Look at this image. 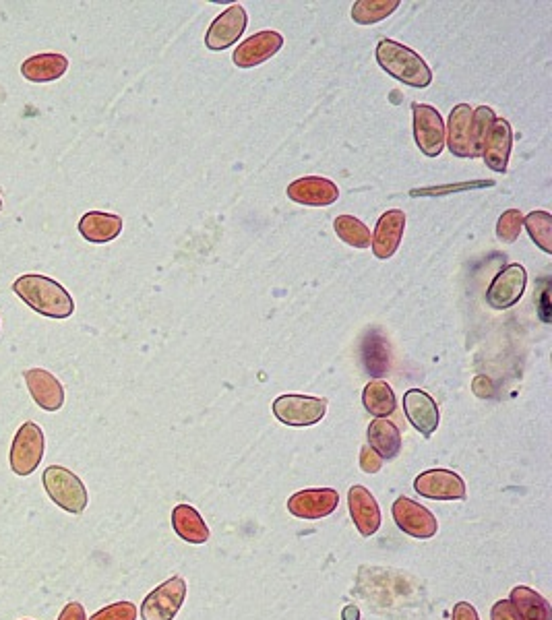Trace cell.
Masks as SVG:
<instances>
[{
  "instance_id": "cell-1",
  "label": "cell",
  "mask_w": 552,
  "mask_h": 620,
  "mask_svg": "<svg viewBox=\"0 0 552 620\" xmlns=\"http://www.w3.org/2000/svg\"><path fill=\"white\" fill-rule=\"evenodd\" d=\"M13 292L42 317L69 319L75 313V302L71 294L46 275L25 273L17 277Z\"/></svg>"
},
{
  "instance_id": "cell-2",
  "label": "cell",
  "mask_w": 552,
  "mask_h": 620,
  "mask_svg": "<svg viewBox=\"0 0 552 620\" xmlns=\"http://www.w3.org/2000/svg\"><path fill=\"white\" fill-rule=\"evenodd\" d=\"M375 54L379 67L404 85L424 89L433 83V73L428 69L424 58H420V54H416L404 44L385 38L377 44Z\"/></svg>"
},
{
  "instance_id": "cell-3",
  "label": "cell",
  "mask_w": 552,
  "mask_h": 620,
  "mask_svg": "<svg viewBox=\"0 0 552 620\" xmlns=\"http://www.w3.org/2000/svg\"><path fill=\"white\" fill-rule=\"evenodd\" d=\"M44 488L54 505H58L63 511L79 515L87 509L89 496L85 484L63 465H50L42 476Z\"/></svg>"
},
{
  "instance_id": "cell-4",
  "label": "cell",
  "mask_w": 552,
  "mask_h": 620,
  "mask_svg": "<svg viewBox=\"0 0 552 620\" xmlns=\"http://www.w3.org/2000/svg\"><path fill=\"white\" fill-rule=\"evenodd\" d=\"M273 416L286 426H315L327 414V399L311 395H282L273 401Z\"/></svg>"
},
{
  "instance_id": "cell-5",
  "label": "cell",
  "mask_w": 552,
  "mask_h": 620,
  "mask_svg": "<svg viewBox=\"0 0 552 620\" xmlns=\"http://www.w3.org/2000/svg\"><path fill=\"white\" fill-rule=\"evenodd\" d=\"M445 141L455 158H478L480 145L474 129V108L470 104H457L451 110L449 124L445 127Z\"/></svg>"
},
{
  "instance_id": "cell-6",
  "label": "cell",
  "mask_w": 552,
  "mask_h": 620,
  "mask_svg": "<svg viewBox=\"0 0 552 620\" xmlns=\"http://www.w3.org/2000/svg\"><path fill=\"white\" fill-rule=\"evenodd\" d=\"M44 432L36 422H25L11 445V470L17 476H29L44 459Z\"/></svg>"
},
{
  "instance_id": "cell-7",
  "label": "cell",
  "mask_w": 552,
  "mask_h": 620,
  "mask_svg": "<svg viewBox=\"0 0 552 620\" xmlns=\"http://www.w3.org/2000/svg\"><path fill=\"white\" fill-rule=\"evenodd\" d=\"M187 598V581L182 577H172L143 600L141 618L143 620H174L178 610Z\"/></svg>"
},
{
  "instance_id": "cell-8",
  "label": "cell",
  "mask_w": 552,
  "mask_h": 620,
  "mask_svg": "<svg viewBox=\"0 0 552 620\" xmlns=\"http://www.w3.org/2000/svg\"><path fill=\"white\" fill-rule=\"evenodd\" d=\"M414 139L426 158H439L445 147V122L437 108L428 104H412Z\"/></svg>"
},
{
  "instance_id": "cell-9",
  "label": "cell",
  "mask_w": 552,
  "mask_h": 620,
  "mask_svg": "<svg viewBox=\"0 0 552 620\" xmlns=\"http://www.w3.org/2000/svg\"><path fill=\"white\" fill-rule=\"evenodd\" d=\"M391 513H393L397 527H400V530L408 534L410 538L428 540V538L437 536L439 532L437 517L426 507L408 499V496H400V499L393 503Z\"/></svg>"
},
{
  "instance_id": "cell-10",
  "label": "cell",
  "mask_w": 552,
  "mask_h": 620,
  "mask_svg": "<svg viewBox=\"0 0 552 620\" xmlns=\"http://www.w3.org/2000/svg\"><path fill=\"white\" fill-rule=\"evenodd\" d=\"M526 284H528V273L524 265H519V263L507 265L505 269L497 273L493 284H490L486 292L488 306H493L495 310H507L515 306L521 300V296H524Z\"/></svg>"
},
{
  "instance_id": "cell-11",
  "label": "cell",
  "mask_w": 552,
  "mask_h": 620,
  "mask_svg": "<svg viewBox=\"0 0 552 620\" xmlns=\"http://www.w3.org/2000/svg\"><path fill=\"white\" fill-rule=\"evenodd\" d=\"M337 505H340V494H337L335 488L300 490L288 499V511L304 521H319L329 517Z\"/></svg>"
},
{
  "instance_id": "cell-12",
  "label": "cell",
  "mask_w": 552,
  "mask_h": 620,
  "mask_svg": "<svg viewBox=\"0 0 552 620\" xmlns=\"http://www.w3.org/2000/svg\"><path fill=\"white\" fill-rule=\"evenodd\" d=\"M414 490L431 501L466 499V482L451 470H426L414 480Z\"/></svg>"
},
{
  "instance_id": "cell-13",
  "label": "cell",
  "mask_w": 552,
  "mask_h": 620,
  "mask_svg": "<svg viewBox=\"0 0 552 620\" xmlns=\"http://www.w3.org/2000/svg\"><path fill=\"white\" fill-rule=\"evenodd\" d=\"M244 29H247V11H244L242 5H232L209 25L205 46L213 52L226 50L242 38Z\"/></svg>"
},
{
  "instance_id": "cell-14",
  "label": "cell",
  "mask_w": 552,
  "mask_h": 620,
  "mask_svg": "<svg viewBox=\"0 0 552 620\" xmlns=\"http://www.w3.org/2000/svg\"><path fill=\"white\" fill-rule=\"evenodd\" d=\"M284 46V38L278 31H259V34L247 38L238 44V48L232 54L234 65L238 69H253L263 65L271 56L278 54Z\"/></svg>"
},
{
  "instance_id": "cell-15",
  "label": "cell",
  "mask_w": 552,
  "mask_h": 620,
  "mask_svg": "<svg viewBox=\"0 0 552 620\" xmlns=\"http://www.w3.org/2000/svg\"><path fill=\"white\" fill-rule=\"evenodd\" d=\"M288 199L304 207H329L340 199V189L329 178L306 176L288 184Z\"/></svg>"
},
{
  "instance_id": "cell-16",
  "label": "cell",
  "mask_w": 552,
  "mask_h": 620,
  "mask_svg": "<svg viewBox=\"0 0 552 620\" xmlns=\"http://www.w3.org/2000/svg\"><path fill=\"white\" fill-rule=\"evenodd\" d=\"M23 377L36 406L46 412H58L65 406V389L52 372L44 368H29L23 372Z\"/></svg>"
},
{
  "instance_id": "cell-17",
  "label": "cell",
  "mask_w": 552,
  "mask_h": 620,
  "mask_svg": "<svg viewBox=\"0 0 552 620\" xmlns=\"http://www.w3.org/2000/svg\"><path fill=\"white\" fill-rule=\"evenodd\" d=\"M404 412L408 422L422 434L424 439L431 437V434L439 428L441 414L437 401L424 393L422 389H410L404 395Z\"/></svg>"
},
{
  "instance_id": "cell-18",
  "label": "cell",
  "mask_w": 552,
  "mask_h": 620,
  "mask_svg": "<svg viewBox=\"0 0 552 620\" xmlns=\"http://www.w3.org/2000/svg\"><path fill=\"white\" fill-rule=\"evenodd\" d=\"M348 507L352 521L360 536L371 538L379 532L381 527V509L377 505V499L371 494V490L356 484L348 492Z\"/></svg>"
},
{
  "instance_id": "cell-19",
  "label": "cell",
  "mask_w": 552,
  "mask_h": 620,
  "mask_svg": "<svg viewBox=\"0 0 552 620\" xmlns=\"http://www.w3.org/2000/svg\"><path fill=\"white\" fill-rule=\"evenodd\" d=\"M404 230H406V215H404V211H400V209L385 211L379 217L375 234H373V240H371L375 257L381 259V261L391 259L395 255L397 248H400V244H402Z\"/></svg>"
},
{
  "instance_id": "cell-20",
  "label": "cell",
  "mask_w": 552,
  "mask_h": 620,
  "mask_svg": "<svg viewBox=\"0 0 552 620\" xmlns=\"http://www.w3.org/2000/svg\"><path fill=\"white\" fill-rule=\"evenodd\" d=\"M511 147H513L511 124L505 118H497L493 127H490L488 135L484 137V143L480 149L482 160L486 162L490 170H495L497 174H505Z\"/></svg>"
},
{
  "instance_id": "cell-21",
  "label": "cell",
  "mask_w": 552,
  "mask_h": 620,
  "mask_svg": "<svg viewBox=\"0 0 552 620\" xmlns=\"http://www.w3.org/2000/svg\"><path fill=\"white\" fill-rule=\"evenodd\" d=\"M368 447H371L383 461H391L402 453V432L395 422L387 418H377L366 430Z\"/></svg>"
},
{
  "instance_id": "cell-22",
  "label": "cell",
  "mask_w": 552,
  "mask_h": 620,
  "mask_svg": "<svg viewBox=\"0 0 552 620\" xmlns=\"http://www.w3.org/2000/svg\"><path fill=\"white\" fill-rule=\"evenodd\" d=\"M79 232L87 242L106 244L120 236L122 217L104 211H89L79 220Z\"/></svg>"
},
{
  "instance_id": "cell-23",
  "label": "cell",
  "mask_w": 552,
  "mask_h": 620,
  "mask_svg": "<svg viewBox=\"0 0 552 620\" xmlns=\"http://www.w3.org/2000/svg\"><path fill=\"white\" fill-rule=\"evenodd\" d=\"M69 69V58L63 54H36L21 65V75L34 83H50L63 77Z\"/></svg>"
},
{
  "instance_id": "cell-24",
  "label": "cell",
  "mask_w": 552,
  "mask_h": 620,
  "mask_svg": "<svg viewBox=\"0 0 552 620\" xmlns=\"http://www.w3.org/2000/svg\"><path fill=\"white\" fill-rule=\"evenodd\" d=\"M172 527L180 540L189 544H205L209 540V527L191 505H176L172 511Z\"/></svg>"
},
{
  "instance_id": "cell-25",
  "label": "cell",
  "mask_w": 552,
  "mask_h": 620,
  "mask_svg": "<svg viewBox=\"0 0 552 620\" xmlns=\"http://www.w3.org/2000/svg\"><path fill=\"white\" fill-rule=\"evenodd\" d=\"M509 602L519 620H552L550 604L538 592H534L532 587L526 585L513 587Z\"/></svg>"
},
{
  "instance_id": "cell-26",
  "label": "cell",
  "mask_w": 552,
  "mask_h": 620,
  "mask_svg": "<svg viewBox=\"0 0 552 620\" xmlns=\"http://www.w3.org/2000/svg\"><path fill=\"white\" fill-rule=\"evenodd\" d=\"M362 362L368 375L383 377L389 368V344L379 329H373L362 341Z\"/></svg>"
},
{
  "instance_id": "cell-27",
  "label": "cell",
  "mask_w": 552,
  "mask_h": 620,
  "mask_svg": "<svg viewBox=\"0 0 552 620\" xmlns=\"http://www.w3.org/2000/svg\"><path fill=\"white\" fill-rule=\"evenodd\" d=\"M362 406L368 414L377 418H387L397 410V399L389 383L385 381H371L362 391Z\"/></svg>"
},
{
  "instance_id": "cell-28",
  "label": "cell",
  "mask_w": 552,
  "mask_h": 620,
  "mask_svg": "<svg viewBox=\"0 0 552 620\" xmlns=\"http://www.w3.org/2000/svg\"><path fill=\"white\" fill-rule=\"evenodd\" d=\"M400 0H358L352 7V19L358 25H375L400 9Z\"/></svg>"
},
{
  "instance_id": "cell-29",
  "label": "cell",
  "mask_w": 552,
  "mask_h": 620,
  "mask_svg": "<svg viewBox=\"0 0 552 620\" xmlns=\"http://www.w3.org/2000/svg\"><path fill=\"white\" fill-rule=\"evenodd\" d=\"M333 230H335L337 236H340V240H344L346 244H350L354 248H368V246H371V240H373L371 230H368L366 224H362L358 217H354V215L335 217Z\"/></svg>"
},
{
  "instance_id": "cell-30",
  "label": "cell",
  "mask_w": 552,
  "mask_h": 620,
  "mask_svg": "<svg viewBox=\"0 0 552 620\" xmlns=\"http://www.w3.org/2000/svg\"><path fill=\"white\" fill-rule=\"evenodd\" d=\"M524 226L546 255L552 253V215L548 211H532L524 217Z\"/></svg>"
},
{
  "instance_id": "cell-31",
  "label": "cell",
  "mask_w": 552,
  "mask_h": 620,
  "mask_svg": "<svg viewBox=\"0 0 552 620\" xmlns=\"http://www.w3.org/2000/svg\"><path fill=\"white\" fill-rule=\"evenodd\" d=\"M521 228H524V215L519 209H507L497 222V236L499 240L511 244L519 238Z\"/></svg>"
},
{
  "instance_id": "cell-32",
  "label": "cell",
  "mask_w": 552,
  "mask_h": 620,
  "mask_svg": "<svg viewBox=\"0 0 552 620\" xmlns=\"http://www.w3.org/2000/svg\"><path fill=\"white\" fill-rule=\"evenodd\" d=\"M89 620H137V606L133 602H116L98 610Z\"/></svg>"
},
{
  "instance_id": "cell-33",
  "label": "cell",
  "mask_w": 552,
  "mask_h": 620,
  "mask_svg": "<svg viewBox=\"0 0 552 620\" xmlns=\"http://www.w3.org/2000/svg\"><path fill=\"white\" fill-rule=\"evenodd\" d=\"M381 465H383V459L371 447L364 445L360 451V468L368 474H375L381 470Z\"/></svg>"
},
{
  "instance_id": "cell-34",
  "label": "cell",
  "mask_w": 552,
  "mask_h": 620,
  "mask_svg": "<svg viewBox=\"0 0 552 620\" xmlns=\"http://www.w3.org/2000/svg\"><path fill=\"white\" fill-rule=\"evenodd\" d=\"M490 620H519L509 600H499L490 610Z\"/></svg>"
},
{
  "instance_id": "cell-35",
  "label": "cell",
  "mask_w": 552,
  "mask_h": 620,
  "mask_svg": "<svg viewBox=\"0 0 552 620\" xmlns=\"http://www.w3.org/2000/svg\"><path fill=\"white\" fill-rule=\"evenodd\" d=\"M453 620H480V618L470 602H459L453 606Z\"/></svg>"
},
{
  "instance_id": "cell-36",
  "label": "cell",
  "mask_w": 552,
  "mask_h": 620,
  "mask_svg": "<svg viewBox=\"0 0 552 620\" xmlns=\"http://www.w3.org/2000/svg\"><path fill=\"white\" fill-rule=\"evenodd\" d=\"M58 620H87V614H85V608L83 604L79 602H71L63 608V612H60Z\"/></svg>"
},
{
  "instance_id": "cell-37",
  "label": "cell",
  "mask_w": 552,
  "mask_h": 620,
  "mask_svg": "<svg viewBox=\"0 0 552 620\" xmlns=\"http://www.w3.org/2000/svg\"><path fill=\"white\" fill-rule=\"evenodd\" d=\"M0 211H3V199H0Z\"/></svg>"
},
{
  "instance_id": "cell-38",
  "label": "cell",
  "mask_w": 552,
  "mask_h": 620,
  "mask_svg": "<svg viewBox=\"0 0 552 620\" xmlns=\"http://www.w3.org/2000/svg\"><path fill=\"white\" fill-rule=\"evenodd\" d=\"M23 620H29V618H23Z\"/></svg>"
}]
</instances>
